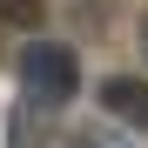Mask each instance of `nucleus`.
Listing matches in <instances>:
<instances>
[{
    "label": "nucleus",
    "mask_w": 148,
    "mask_h": 148,
    "mask_svg": "<svg viewBox=\"0 0 148 148\" xmlns=\"http://www.w3.org/2000/svg\"><path fill=\"white\" fill-rule=\"evenodd\" d=\"M81 94V54L67 40H27L20 47V101L34 114H54Z\"/></svg>",
    "instance_id": "obj_1"
},
{
    "label": "nucleus",
    "mask_w": 148,
    "mask_h": 148,
    "mask_svg": "<svg viewBox=\"0 0 148 148\" xmlns=\"http://www.w3.org/2000/svg\"><path fill=\"white\" fill-rule=\"evenodd\" d=\"M94 101L108 121H128L135 135H148V74H108L94 88Z\"/></svg>",
    "instance_id": "obj_2"
},
{
    "label": "nucleus",
    "mask_w": 148,
    "mask_h": 148,
    "mask_svg": "<svg viewBox=\"0 0 148 148\" xmlns=\"http://www.w3.org/2000/svg\"><path fill=\"white\" fill-rule=\"evenodd\" d=\"M67 148H135V141H128V135H108V121H101V128H74Z\"/></svg>",
    "instance_id": "obj_3"
},
{
    "label": "nucleus",
    "mask_w": 148,
    "mask_h": 148,
    "mask_svg": "<svg viewBox=\"0 0 148 148\" xmlns=\"http://www.w3.org/2000/svg\"><path fill=\"white\" fill-rule=\"evenodd\" d=\"M47 0H0V20H14V27H40Z\"/></svg>",
    "instance_id": "obj_4"
},
{
    "label": "nucleus",
    "mask_w": 148,
    "mask_h": 148,
    "mask_svg": "<svg viewBox=\"0 0 148 148\" xmlns=\"http://www.w3.org/2000/svg\"><path fill=\"white\" fill-rule=\"evenodd\" d=\"M141 54H148V7H141Z\"/></svg>",
    "instance_id": "obj_5"
}]
</instances>
